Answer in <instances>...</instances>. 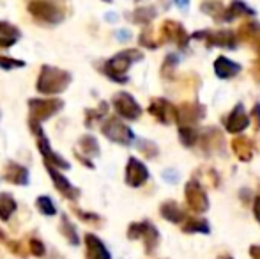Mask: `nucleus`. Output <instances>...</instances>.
Segmentation results:
<instances>
[{"label": "nucleus", "instance_id": "nucleus-35", "mask_svg": "<svg viewBox=\"0 0 260 259\" xmlns=\"http://www.w3.org/2000/svg\"><path fill=\"white\" fill-rule=\"evenodd\" d=\"M138 43H140L142 46H145V48H157V46L161 45L159 41H156V39L152 38V28L149 27V25L142 31L140 38H138Z\"/></svg>", "mask_w": 260, "mask_h": 259}, {"label": "nucleus", "instance_id": "nucleus-2", "mask_svg": "<svg viewBox=\"0 0 260 259\" xmlns=\"http://www.w3.org/2000/svg\"><path fill=\"white\" fill-rule=\"evenodd\" d=\"M71 83V73L64 71L60 68H53V66L45 64L39 71L38 83L36 89L38 93L46 94V96H53V94H60Z\"/></svg>", "mask_w": 260, "mask_h": 259}, {"label": "nucleus", "instance_id": "nucleus-27", "mask_svg": "<svg viewBox=\"0 0 260 259\" xmlns=\"http://www.w3.org/2000/svg\"><path fill=\"white\" fill-rule=\"evenodd\" d=\"M179 138H181L182 146L191 148L200 140V133L195 126H179Z\"/></svg>", "mask_w": 260, "mask_h": 259}, {"label": "nucleus", "instance_id": "nucleus-7", "mask_svg": "<svg viewBox=\"0 0 260 259\" xmlns=\"http://www.w3.org/2000/svg\"><path fill=\"white\" fill-rule=\"evenodd\" d=\"M206 116V107L197 101H184L177 107L175 123L179 126H195Z\"/></svg>", "mask_w": 260, "mask_h": 259}, {"label": "nucleus", "instance_id": "nucleus-43", "mask_svg": "<svg viewBox=\"0 0 260 259\" xmlns=\"http://www.w3.org/2000/svg\"><path fill=\"white\" fill-rule=\"evenodd\" d=\"M253 119H255V128L260 130V105H255L253 107Z\"/></svg>", "mask_w": 260, "mask_h": 259}, {"label": "nucleus", "instance_id": "nucleus-20", "mask_svg": "<svg viewBox=\"0 0 260 259\" xmlns=\"http://www.w3.org/2000/svg\"><path fill=\"white\" fill-rule=\"evenodd\" d=\"M232 151L241 162H250L253 158V142L250 140L248 137H237L232 140Z\"/></svg>", "mask_w": 260, "mask_h": 259}, {"label": "nucleus", "instance_id": "nucleus-33", "mask_svg": "<svg viewBox=\"0 0 260 259\" xmlns=\"http://www.w3.org/2000/svg\"><path fill=\"white\" fill-rule=\"evenodd\" d=\"M137 148H138V151H140L142 155H145V158H149V160L156 158L157 153H159V149H157V146L154 142L145 140V138H140V140L137 142Z\"/></svg>", "mask_w": 260, "mask_h": 259}, {"label": "nucleus", "instance_id": "nucleus-32", "mask_svg": "<svg viewBox=\"0 0 260 259\" xmlns=\"http://www.w3.org/2000/svg\"><path fill=\"white\" fill-rule=\"evenodd\" d=\"M177 64H179L177 53H168V55L165 57L163 64H161V76H163V78H172Z\"/></svg>", "mask_w": 260, "mask_h": 259}, {"label": "nucleus", "instance_id": "nucleus-12", "mask_svg": "<svg viewBox=\"0 0 260 259\" xmlns=\"http://www.w3.org/2000/svg\"><path fill=\"white\" fill-rule=\"evenodd\" d=\"M149 114L152 118H156L159 123L163 125H170V123L175 121V112H177V107L170 103L168 100L165 98H154V100L149 103Z\"/></svg>", "mask_w": 260, "mask_h": 259}, {"label": "nucleus", "instance_id": "nucleus-42", "mask_svg": "<svg viewBox=\"0 0 260 259\" xmlns=\"http://www.w3.org/2000/svg\"><path fill=\"white\" fill-rule=\"evenodd\" d=\"M14 43H16V39L4 38V36H0V48H9V46H13Z\"/></svg>", "mask_w": 260, "mask_h": 259}, {"label": "nucleus", "instance_id": "nucleus-21", "mask_svg": "<svg viewBox=\"0 0 260 259\" xmlns=\"http://www.w3.org/2000/svg\"><path fill=\"white\" fill-rule=\"evenodd\" d=\"M200 9H202L207 16L214 18V20L229 21V11H226V7L223 6L219 0H206V2H202Z\"/></svg>", "mask_w": 260, "mask_h": 259}, {"label": "nucleus", "instance_id": "nucleus-38", "mask_svg": "<svg viewBox=\"0 0 260 259\" xmlns=\"http://www.w3.org/2000/svg\"><path fill=\"white\" fill-rule=\"evenodd\" d=\"M0 36L11 38V39H18L20 38V31H18L14 25L7 23V21H0Z\"/></svg>", "mask_w": 260, "mask_h": 259}, {"label": "nucleus", "instance_id": "nucleus-34", "mask_svg": "<svg viewBox=\"0 0 260 259\" xmlns=\"http://www.w3.org/2000/svg\"><path fill=\"white\" fill-rule=\"evenodd\" d=\"M106 110H108V103H105V101H101V103H100V108H96V110H87L85 125L89 126V128H92L94 121H98L100 118H103V116L106 114Z\"/></svg>", "mask_w": 260, "mask_h": 259}, {"label": "nucleus", "instance_id": "nucleus-28", "mask_svg": "<svg viewBox=\"0 0 260 259\" xmlns=\"http://www.w3.org/2000/svg\"><path fill=\"white\" fill-rule=\"evenodd\" d=\"M161 215L170 222H181L182 217H184V213H182V210L179 208V204L174 203V200H168V203H165L163 206H161Z\"/></svg>", "mask_w": 260, "mask_h": 259}, {"label": "nucleus", "instance_id": "nucleus-19", "mask_svg": "<svg viewBox=\"0 0 260 259\" xmlns=\"http://www.w3.org/2000/svg\"><path fill=\"white\" fill-rule=\"evenodd\" d=\"M237 38L241 41H248L253 43L255 50L260 53V23H253V21H248V23H243L237 31Z\"/></svg>", "mask_w": 260, "mask_h": 259}, {"label": "nucleus", "instance_id": "nucleus-15", "mask_svg": "<svg viewBox=\"0 0 260 259\" xmlns=\"http://www.w3.org/2000/svg\"><path fill=\"white\" fill-rule=\"evenodd\" d=\"M226 131L230 133H241L250 126V116L246 114L243 103H237L226 118Z\"/></svg>", "mask_w": 260, "mask_h": 259}, {"label": "nucleus", "instance_id": "nucleus-40", "mask_svg": "<svg viewBox=\"0 0 260 259\" xmlns=\"http://www.w3.org/2000/svg\"><path fill=\"white\" fill-rule=\"evenodd\" d=\"M184 231H204V233H207L209 225H207L206 220H189L188 224H186Z\"/></svg>", "mask_w": 260, "mask_h": 259}, {"label": "nucleus", "instance_id": "nucleus-29", "mask_svg": "<svg viewBox=\"0 0 260 259\" xmlns=\"http://www.w3.org/2000/svg\"><path fill=\"white\" fill-rule=\"evenodd\" d=\"M154 18H156V9H154V7H151V6H149V7H138V9L131 14V20H133L135 23L145 25V27H147V25L151 23Z\"/></svg>", "mask_w": 260, "mask_h": 259}, {"label": "nucleus", "instance_id": "nucleus-6", "mask_svg": "<svg viewBox=\"0 0 260 259\" xmlns=\"http://www.w3.org/2000/svg\"><path fill=\"white\" fill-rule=\"evenodd\" d=\"M101 131L108 140L115 142L120 146H131L135 140V133L133 130L127 125H124L119 118H108L101 126Z\"/></svg>", "mask_w": 260, "mask_h": 259}, {"label": "nucleus", "instance_id": "nucleus-24", "mask_svg": "<svg viewBox=\"0 0 260 259\" xmlns=\"http://www.w3.org/2000/svg\"><path fill=\"white\" fill-rule=\"evenodd\" d=\"M200 142L204 144V149H206V151H216V149L219 151L223 146V137L218 130H207L206 133H202Z\"/></svg>", "mask_w": 260, "mask_h": 259}, {"label": "nucleus", "instance_id": "nucleus-16", "mask_svg": "<svg viewBox=\"0 0 260 259\" xmlns=\"http://www.w3.org/2000/svg\"><path fill=\"white\" fill-rule=\"evenodd\" d=\"M4 180L18 187L28 185V169L16 162H7L4 165Z\"/></svg>", "mask_w": 260, "mask_h": 259}, {"label": "nucleus", "instance_id": "nucleus-10", "mask_svg": "<svg viewBox=\"0 0 260 259\" xmlns=\"http://www.w3.org/2000/svg\"><path fill=\"white\" fill-rule=\"evenodd\" d=\"M159 41L161 43L174 41L179 48H186V46H188V41H189V36L179 21L165 20L163 25H161V31H159Z\"/></svg>", "mask_w": 260, "mask_h": 259}, {"label": "nucleus", "instance_id": "nucleus-46", "mask_svg": "<svg viewBox=\"0 0 260 259\" xmlns=\"http://www.w3.org/2000/svg\"><path fill=\"white\" fill-rule=\"evenodd\" d=\"M117 36H119V38H127V36H129V32H119Z\"/></svg>", "mask_w": 260, "mask_h": 259}, {"label": "nucleus", "instance_id": "nucleus-18", "mask_svg": "<svg viewBox=\"0 0 260 259\" xmlns=\"http://www.w3.org/2000/svg\"><path fill=\"white\" fill-rule=\"evenodd\" d=\"M239 71H241V64L226 59L225 55L218 57V59L214 61V73L218 78H223V80L234 78Z\"/></svg>", "mask_w": 260, "mask_h": 259}, {"label": "nucleus", "instance_id": "nucleus-23", "mask_svg": "<svg viewBox=\"0 0 260 259\" xmlns=\"http://www.w3.org/2000/svg\"><path fill=\"white\" fill-rule=\"evenodd\" d=\"M18 204L16 200H14V197L11 194H0V220L2 222H7L11 217L14 215V211H16Z\"/></svg>", "mask_w": 260, "mask_h": 259}, {"label": "nucleus", "instance_id": "nucleus-8", "mask_svg": "<svg viewBox=\"0 0 260 259\" xmlns=\"http://www.w3.org/2000/svg\"><path fill=\"white\" fill-rule=\"evenodd\" d=\"M113 108L120 118L127 119V121H137L142 116V107L129 93H117L113 96Z\"/></svg>", "mask_w": 260, "mask_h": 259}, {"label": "nucleus", "instance_id": "nucleus-41", "mask_svg": "<svg viewBox=\"0 0 260 259\" xmlns=\"http://www.w3.org/2000/svg\"><path fill=\"white\" fill-rule=\"evenodd\" d=\"M251 75H253V78L260 83V57L255 61L253 66H251Z\"/></svg>", "mask_w": 260, "mask_h": 259}, {"label": "nucleus", "instance_id": "nucleus-26", "mask_svg": "<svg viewBox=\"0 0 260 259\" xmlns=\"http://www.w3.org/2000/svg\"><path fill=\"white\" fill-rule=\"evenodd\" d=\"M226 11H229V21H232L237 16H253L255 14V11L250 6H246L243 0H232Z\"/></svg>", "mask_w": 260, "mask_h": 259}, {"label": "nucleus", "instance_id": "nucleus-14", "mask_svg": "<svg viewBox=\"0 0 260 259\" xmlns=\"http://www.w3.org/2000/svg\"><path fill=\"white\" fill-rule=\"evenodd\" d=\"M184 194H186V200H188V204H189L191 210L206 211L209 208V200H207L206 192H204V188L200 187L197 181H189V183H186Z\"/></svg>", "mask_w": 260, "mask_h": 259}, {"label": "nucleus", "instance_id": "nucleus-31", "mask_svg": "<svg viewBox=\"0 0 260 259\" xmlns=\"http://www.w3.org/2000/svg\"><path fill=\"white\" fill-rule=\"evenodd\" d=\"M36 208L39 210V213H43L45 217H53L57 215V206L48 195H39L36 199Z\"/></svg>", "mask_w": 260, "mask_h": 259}, {"label": "nucleus", "instance_id": "nucleus-37", "mask_svg": "<svg viewBox=\"0 0 260 259\" xmlns=\"http://www.w3.org/2000/svg\"><path fill=\"white\" fill-rule=\"evenodd\" d=\"M73 211H75V215L80 218V220L87 222V224H101V217L96 213H87V211L83 210H78V208H73Z\"/></svg>", "mask_w": 260, "mask_h": 259}, {"label": "nucleus", "instance_id": "nucleus-39", "mask_svg": "<svg viewBox=\"0 0 260 259\" xmlns=\"http://www.w3.org/2000/svg\"><path fill=\"white\" fill-rule=\"evenodd\" d=\"M25 63L20 59H13V57H6L0 55V69H16V68H23Z\"/></svg>", "mask_w": 260, "mask_h": 259}, {"label": "nucleus", "instance_id": "nucleus-45", "mask_svg": "<svg viewBox=\"0 0 260 259\" xmlns=\"http://www.w3.org/2000/svg\"><path fill=\"white\" fill-rule=\"evenodd\" d=\"M174 2L177 4L181 9H186V7H188V4H189V0H174Z\"/></svg>", "mask_w": 260, "mask_h": 259}, {"label": "nucleus", "instance_id": "nucleus-44", "mask_svg": "<svg viewBox=\"0 0 260 259\" xmlns=\"http://www.w3.org/2000/svg\"><path fill=\"white\" fill-rule=\"evenodd\" d=\"M255 217H257V220L260 222V197L255 199Z\"/></svg>", "mask_w": 260, "mask_h": 259}, {"label": "nucleus", "instance_id": "nucleus-30", "mask_svg": "<svg viewBox=\"0 0 260 259\" xmlns=\"http://www.w3.org/2000/svg\"><path fill=\"white\" fill-rule=\"evenodd\" d=\"M78 146L82 148L83 155L90 156V158L100 155V144H98L96 137H92V135H83L78 140Z\"/></svg>", "mask_w": 260, "mask_h": 259}, {"label": "nucleus", "instance_id": "nucleus-17", "mask_svg": "<svg viewBox=\"0 0 260 259\" xmlns=\"http://www.w3.org/2000/svg\"><path fill=\"white\" fill-rule=\"evenodd\" d=\"M85 256L87 259H112V254L105 247V243L92 233H87L85 238Z\"/></svg>", "mask_w": 260, "mask_h": 259}, {"label": "nucleus", "instance_id": "nucleus-11", "mask_svg": "<svg viewBox=\"0 0 260 259\" xmlns=\"http://www.w3.org/2000/svg\"><path fill=\"white\" fill-rule=\"evenodd\" d=\"M45 167H46V170H48L50 178H52L55 188H57V190L60 192L66 199H69V200L78 199V197H80V188H76L75 185H73L71 181L64 176V174H60V170H58L57 167L48 165V163H45Z\"/></svg>", "mask_w": 260, "mask_h": 259}, {"label": "nucleus", "instance_id": "nucleus-1", "mask_svg": "<svg viewBox=\"0 0 260 259\" xmlns=\"http://www.w3.org/2000/svg\"><path fill=\"white\" fill-rule=\"evenodd\" d=\"M27 9L30 16L43 25L62 23L68 13V6L64 0H30Z\"/></svg>", "mask_w": 260, "mask_h": 259}, {"label": "nucleus", "instance_id": "nucleus-22", "mask_svg": "<svg viewBox=\"0 0 260 259\" xmlns=\"http://www.w3.org/2000/svg\"><path fill=\"white\" fill-rule=\"evenodd\" d=\"M58 229H60L62 236H64V238L68 240L69 245H73V247H78V245H80L78 229H76V225L73 224L71 220H69L68 215H66V213L60 217V225H58Z\"/></svg>", "mask_w": 260, "mask_h": 259}, {"label": "nucleus", "instance_id": "nucleus-25", "mask_svg": "<svg viewBox=\"0 0 260 259\" xmlns=\"http://www.w3.org/2000/svg\"><path fill=\"white\" fill-rule=\"evenodd\" d=\"M0 242L4 243V245L7 247V250L9 252H13L14 256H18V257H21V259H25L28 256V245L25 247V243L23 242H16V240H9L6 235H4V231L0 229Z\"/></svg>", "mask_w": 260, "mask_h": 259}, {"label": "nucleus", "instance_id": "nucleus-47", "mask_svg": "<svg viewBox=\"0 0 260 259\" xmlns=\"http://www.w3.org/2000/svg\"><path fill=\"white\" fill-rule=\"evenodd\" d=\"M105 2H112V0H105Z\"/></svg>", "mask_w": 260, "mask_h": 259}, {"label": "nucleus", "instance_id": "nucleus-13", "mask_svg": "<svg viewBox=\"0 0 260 259\" xmlns=\"http://www.w3.org/2000/svg\"><path fill=\"white\" fill-rule=\"evenodd\" d=\"M149 180V170L145 167L144 162H140L138 158L131 156L127 160V165H126V183L129 187H142L145 181Z\"/></svg>", "mask_w": 260, "mask_h": 259}, {"label": "nucleus", "instance_id": "nucleus-4", "mask_svg": "<svg viewBox=\"0 0 260 259\" xmlns=\"http://www.w3.org/2000/svg\"><path fill=\"white\" fill-rule=\"evenodd\" d=\"M28 125H30L32 133H34L36 138H38V140H36V144H38L39 153L43 155V160H45V163L57 167V169H69V162H68V160H64L60 155H58V153H55L53 149H52L48 137H46L45 131H43V128H41V123L30 119V121H28Z\"/></svg>", "mask_w": 260, "mask_h": 259}, {"label": "nucleus", "instance_id": "nucleus-9", "mask_svg": "<svg viewBox=\"0 0 260 259\" xmlns=\"http://www.w3.org/2000/svg\"><path fill=\"white\" fill-rule=\"evenodd\" d=\"M193 38L202 39L209 46H221V48H230V50H234L237 46V36L234 34L232 31H226V28L216 31V32H212V31L195 32Z\"/></svg>", "mask_w": 260, "mask_h": 259}, {"label": "nucleus", "instance_id": "nucleus-3", "mask_svg": "<svg viewBox=\"0 0 260 259\" xmlns=\"http://www.w3.org/2000/svg\"><path fill=\"white\" fill-rule=\"evenodd\" d=\"M144 59L142 52L138 50H124V52H119L117 55H113L112 59H108L103 66V71L108 78H112L113 82L117 83H126L127 80V69L133 63H138V61Z\"/></svg>", "mask_w": 260, "mask_h": 259}, {"label": "nucleus", "instance_id": "nucleus-5", "mask_svg": "<svg viewBox=\"0 0 260 259\" xmlns=\"http://www.w3.org/2000/svg\"><path fill=\"white\" fill-rule=\"evenodd\" d=\"M62 108H64V101L60 98H32L28 101L30 119H34L38 123H43L46 119L53 118Z\"/></svg>", "mask_w": 260, "mask_h": 259}, {"label": "nucleus", "instance_id": "nucleus-36", "mask_svg": "<svg viewBox=\"0 0 260 259\" xmlns=\"http://www.w3.org/2000/svg\"><path fill=\"white\" fill-rule=\"evenodd\" d=\"M28 252H30V256H34V257H45V254H46L45 243H43L39 238H30L28 240Z\"/></svg>", "mask_w": 260, "mask_h": 259}]
</instances>
